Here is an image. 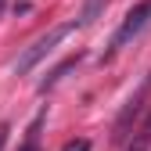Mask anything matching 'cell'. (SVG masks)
I'll return each mask as SVG.
<instances>
[{"label": "cell", "mask_w": 151, "mask_h": 151, "mask_svg": "<svg viewBox=\"0 0 151 151\" xmlns=\"http://www.w3.org/2000/svg\"><path fill=\"white\" fill-rule=\"evenodd\" d=\"M72 32H76V22H65V25H54V29H47L43 36H36V40H32V43L22 50V58L14 61V72H18V76H29V72L40 65L47 54H50L54 47L65 40V36H72Z\"/></svg>", "instance_id": "cell-1"}, {"label": "cell", "mask_w": 151, "mask_h": 151, "mask_svg": "<svg viewBox=\"0 0 151 151\" xmlns=\"http://www.w3.org/2000/svg\"><path fill=\"white\" fill-rule=\"evenodd\" d=\"M147 25H151V0H140L137 7H129V11H126L122 25L115 29V36H111V43H108V50H104V58H111L115 50H122L129 40H137V36H140Z\"/></svg>", "instance_id": "cell-2"}, {"label": "cell", "mask_w": 151, "mask_h": 151, "mask_svg": "<svg viewBox=\"0 0 151 151\" xmlns=\"http://www.w3.org/2000/svg\"><path fill=\"white\" fill-rule=\"evenodd\" d=\"M147 93H151V76H144V83L137 86V93H133V97L126 101L122 115L115 119V140H122V137H126V129H129V122H133V115L140 111V104H144V97H147Z\"/></svg>", "instance_id": "cell-3"}, {"label": "cell", "mask_w": 151, "mask_h": 151, "mask_svg": "<svg viewBox=\"0 0 151 151\" xmlns=\"http://www.w3.org/2000/svg\"><path fill=\"white\" fill-rule=\"evenodd\" d=\"M43 122H47V108H40V111L32 115V122H29V129H25V140H22V147H18V151H40Z\"/></svg>", "instance_id": "cell-4"}, {"label": "cell", "mask_w": 151, "mask_h": 151, "mask_svg": "<svg viewBox=\"0 0 151 151\" xmlns=\"http://www.w3.org/2000/svg\"><path fill=\"white\" fill-rule=\"evenodd\" d=\"M76 65H79V54H76V58H65V61H61V65H58V68H54V72H50V76H47V79H43V83H40V90H43V93H47V90H50V86H58V83H61V79H65V72H72V68H76Z\"/></svg>", "instance_id": "cell-5"}, {"label": "cell", "mask_w": 151, "mask_h": 151, "mask_svg": "<svg viewBox=\"0 0 151 151\" xmlns=\"http://www.w3.org/2000/svg\"><path fill=\"white\" fill-rule=\"evenodd\" d=\"M126 151H151V115H147V122L133 133V140H129Z\"/></svg>", "instance_id": "cell-6"}, {"label": "cell", "mask_w": 151, "mask_h": 151, "mask_svg": "<svg viewBox=\"0 0 151 151\" xmlns=\"http://www.w3.org/2000/svg\"><path fill=\"white\" fill-rule=\"evenodd\" d=\"M108 0H86V7H83V18H79V25H93L97 22V14L104 11Z\"/></svg>", "instance_id": "cell-7"}, {"label": "cell", "mask_w": 151, "mask_h": 151, "mask_svg": "<svg viewBox=\"0 0 151 151\" xmlns=\"http://www.w3.org/2000/svg\"><path fill=\"white\" fill-rule=\"evenodd\" d=\"M61 151H90V140H68Z\"/></svg>", "instance_id": "cell-8"}, {"label": "cell", "mask_w": 151, "mask_h": 151, "mask_svg": "<svg viewBox=\"0 0 151 151\" xmlns=\"http://www.w3.org/2000/svg\"><path fill=\"white\" fill-rule=\"evenodd\" d=\"M4 140H7V122H0V151H4Z\"/></svg>", "instance_id": "cell-9"}, {"label": "cell", "mask_w": 151, "mask_h": 151, "mask_svg": "<svg viewBox=\"0 0 151 151\" xmlns=\"http://www.w3.org/2000/svg\"><path fill=\"white\" fill-rule=\"evenodd\" d=\"M0 7H4V0H0Z\"/></svg>", "instance_id": "cell-10"}]
</instances>
